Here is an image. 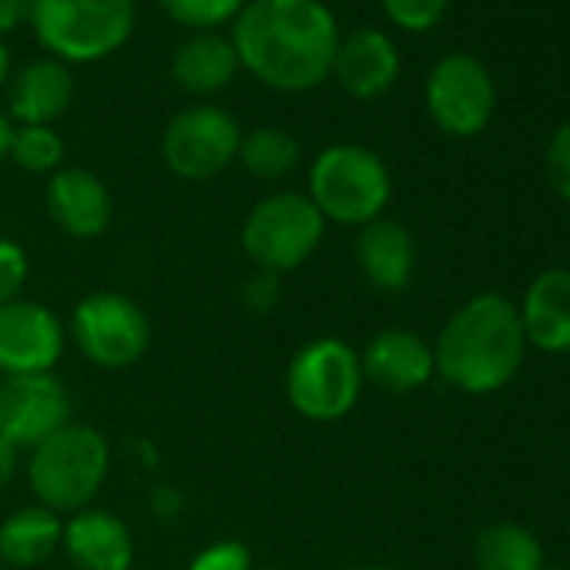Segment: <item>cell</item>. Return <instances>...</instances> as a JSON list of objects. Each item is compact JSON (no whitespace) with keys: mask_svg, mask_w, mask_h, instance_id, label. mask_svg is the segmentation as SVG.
<instances>
[{"mask_svg":"<svg viewBox=\"0 0 570 570\" xmlns=\"http://www.w3.org/2000/svg\"><path fill=\"white\" fill-rule=\"evenodd\" d=\"M228 41L255 81L299 95L333 75L340 24L323 0H248Z\"/></svg>","mask_w":570,"mask_h":570,"instance_id":"cell-1","label":"cell"},{"mask_svg":"<svg viewBox=\"0 0 570 570\" xmlns=\"http://www.w3.org/2000/svg\"><path fill=\"white\" fill-rule=\"evenodd\" d=\"M523 353L527 340L517 306L497 293H483L446 320L433 346V363L453 390L487 396L517 376Z\"/></svg>","mask_w":570,"mask_h":570,"instance_id":"cell-2","label":"cell"},{"mask_svg":"<svg viewBox=\"0 0 570 570\" xmlns=\"http://www.w3.org/2000/svg\"><path fill=\"white\" fill-rule=\"evenodd\" d=\"M28 453V483L38 503L58 517L91 507L111 473V446L105 433L75 420Z\"/></svg>","mask_w":570,"mask_h":570,"instance_id":"cell-3","label":"cell"},{"mask_svg":"<svg viewBox=\"0 0 570 570\" xmlns=\"http://www.w3.org/2000/svg\"><path fill=\"white\" fill-rule=\"evenodd\" d=\"M28 21L61 65H95L135 31V0H28Z\"/></svg>","mask_w":570,"mask_h":570,"instance_id":"cell-4","label":"cell"},{"mask_svg":"<svg viewBox=\"0 0 570 570\" xmlns=\"http://www.w3.org/2000/svg\"><path fill=\"white\" fill-rule=\"evenodd\" d=\"M309 202L326 222L363 228L383 218L393 178L383 158L363 145H330L309 165Z\"/></svg>","mask_w":570,"mask_h":570,"instance_id":"cell-5","label":"cell"},{"mask_svg":"<svg viewBox=\"0 0 570 570\" xmlns=\"http://www.w3.org/2000/svg\"><path fill=\"white\" fill-rule=\"evenodd\" d=\"M366 376L360 350L340 336H320L299 346L285 366V400L309 423L350 416L363 396Z\"/></svg>","mask_w":570,"mask_h":570,"instance_id":"cell-6","label":"cell"},{"mask_svg":"<svg viewBox=\"0 0 570 570\" xmlns=\"http://www.w3.org/2000/svg\"><path fill=\"white\" fill-rule=\"evenodd\" d=\"M242 252L258 272L285 275L303 268L326 238V218L303 191H272L242 222Z\"/></svg>","mask_w":570,"mask_h":570,"instance_id":"cell-7","label":"cell"},{"mask_svg":"<svg viewBox=\"0 0 570 570\" xmlns=\"http://www.w3.org/2000/svg\"><path fill=\"white\" fill-rule=\"evenodd\" d=\"M68 333L81 356L98 370H131L151 346V323L145 309L115 289L88 293L75 306Z\"/></svg>","mask_w":570,"mask_h":570,"instance_id":"cell-8","label":"cell"},{"mask_svg":"<svg viewBox=\"0 0 570 570\" xmlns=\"http://www.w3.org/2000/svg\"><path fill=\"white\" fill-rule=\"evenodd\" d=\"M242 145L238 121L218 105H191L178 111L161 135V158L185 181H208L235 165Z\"/></svg>","mask_w":570,"mask_h":570,"instance_id":"cell-9","label":"cell"},{"mask_svg":"<svg viewBox=\"0 0 570 570\" xmlns=\"http://www.w3.org/2000/svg\"><path fill=\"white\" fill-rule=\"evenodd\" d=\"M426 108L440 131L453 138L480 135L497 108V88L487 65L473 55H450L436 61L426 78Z\"/></svg>","mask_w":570,"mask_h":570,"instance_id":"cell-10","label":"cell"},{"mask_svg":"<svg viewBox=\"0 0 570 570\" xmlns=\"http://www.w3.org/2000/svg\"><path fill=\"white\" fill-rule=\"evenodd\" d=\"M71 410V393L55 373L0 380V440L14 443L21 453L68 426Z\"/></svg>","mask_w":570,"mask_h":570,"instance_id":"cell-11","label":"cell"},{"mask_svg":"<svg viewBox=\"0 0 570 570\" xmlns=\"http://www.w3.org/2000/svg\"><path fill=\"white\" fill-rule=\"evenodd\" d=\"M65 346L68 326L45 303L21 296L0 306V373L4 376L55 373Z\"/></svg>","mask_w":570,"mask_h":570,"instance_id":"cell-12","label":"cell"},{"mask_svg":"<svg viewBox=\"0 0 570 570\" xmlns=\"http://www.w3.org/2000/svg\"><path fill=\"white\" fill-rule=\"evenodd\" d=\"M51 222L71 238H98L108 232L115 202L108 185L88 168H58L45 188Z\"/></svg>","mask_w":570,"mask_h":570,"instance_id":"cell-13","label":"cell"},{"mask_svg":"<svg viewBox=\"0 0 570 570\" xmlns=\"http://www.w3.org/2000/svg\"><path fill=\"white\" fill-rule=\"evenodd\" d=\"M360 363H363L366 383L396 396L423 390L436 373L433 346L423 336L400 330V326L380 330L360 353Z\"/></svg>","mask_w":570,"mask_h":570,"instance_id":"cell-14","label":"cell"},{"mask_svg":"<svg viewBox=\"0 0 570 570\" xmlns=\"http://www.w3.org/2000/svg\"><path fill=\"white\" fill-rule=\"evenodd\" d=\"M61 550L78 570H131L135 563L128 523L101 507H85L65 520Z\"/></svg>","mask_w":570,"mask_h":570,"instance_id":"cell-15","label":"cell"},{"mask_svg":"<svg viewBox=\"0 0 570 570\" xmlns=\"http://www.w3.org/2000/svg\"><path fill=\"white\" fill-rule=\"evenodd\" d=\"M333 75L340 88L360 101H373L393 88L400 78V51L396 45L373 28H360L346 38H340Z\"/></svg>","mask_w":570,"mask_h":570,"instance_id":"cell-16","label":"cell"},{"mask_svg":"<svg viewBox=\"0 0 570 570\" xmlns=\"http://www.w3.org/2000/svg\"><path fill=\"white\" fill-rule=\"evenodd\" d=\"M356 268L376 293H403L416 272V242L406 225L393 218H376L360 228Z\"/></svg>","mask_w":570,"mask_h":570,"instance_id":"cell-17","label":"cell"},{"mask_svg":"<svg viewBox=\"0 0 570 570\" xmlns=\"http://www.w3.org/2000/svg\"><path fill=\"white\" fill-rule=\"evenodd\" d=\"M520 313V330L527 346L540 353L570 350V272L547 268L530 285Z\"/></svg>","mask_w":570,"mask_h":570,"instance_id":"cell-18","label":"cell"},{"mask_svg":"<svg viewBox=\"0 0 570 570\" xmlns=\"http://www.w3.org/2000/svg\"><path fill=\"white\" fill-rule=\"evenodd\" d=\"M75 98V78L68 65L55 58H41L24 65L11 88H8V108L18 125H55Z\"/></svg>","mask_w":570,"mask_h":570,"instance_id":"cell-19","label":"cell"},{"mask_svg":"<svg viewBox=\"0 0 570 570\" xmlns=\"http://www.w3.org/2000/svg\"><path fill=\"white\" fill-rule=\"evenodd\" d=\"M61 530L65 520L41 503L14 510L0 520V563L11 570L45 567L61 550Z\"/></svg>","mask_w":570,"mask_h":570,"instance_id":"cell-20","label":"cell"},{"mask_svg":"<svg viewBox=\"0 0 570 570\" xmlns=\"http://www.w3.org/2000/svg\"><path fill=\"white\" fill-rule=\"evenodd\" d=\"M238 75V55L228 38L205 31L188 38L171 58V78L185 95L212 98L225 91Z\"/></svg>","mask_w":570,"mask_h":570,"instance_id":"cell-21","label":"cell"},{"mask_svg":"<svg viewBox=\"0 0 570 570\" xmlns=\"http://www.w3.org/2000/svg\"><path fill=\"white\" fill-rule=\"evenodd\" d=\"M473 560L480 570H540L543 547L533 530L520 523H490L473 540Z\"/></svg>","mask_w":570,"mask_h":570,"instance_id":"cell-22","label":"cell"},{"mask_svg":"<svg viewBox=\"0 0 570 570\" xmlns=\"http://www.w3.org/2000/svg\"><path fill=\"white\" fill-rule=\"evenodd\" d=\"M299 158H303V148L289 131L252 128L248 135H242L235 161L262 181H278V178L293 175L299 168Z\"/></svg>","mask_w":570,"mask_h":570,"instance_id":"cell-23","label":"cell"},{"mask_svg":"<svg viewBox=\"0 0 570 570\" xmlns=\"http://www.w3.org/2000/svg\"><path fill=\"white\" fill-rule=\"evenodd\" d=\"M21 171L28 175H55L65 168V138L51 125H21L14 128L11 138V155H8Z\"/></svg>","mask_w":570,"mask_h":570,"instance_id":"cell-24","label":"cell"},{"mask_svg":"<svg viewBox=\"0 0 570 570\" xmlns=\"http://www.w3.org/2000/svg\"><path fill=\"white\" fill-rule=\"evenodd\" d=\"M161 11L181 24V28H195V31H215L228 21L238 18V11L245 8V0H158Z\"/></svg>","mask_w":570,"mask_h":570,"instance_id":"cell-25","label":"cell"},{"mask_svg":"<svg viewBox=\"0 0 570 570\" xmlns=\"http://www.w3.org/2000/svg\"><path fill=\"white\" fill-rule=\"evenodd\" d=\"M380 4L396 28L420 35V31H430L443 21L450 0H380Z\"/></svg>","mask_w":570,"mask_h":570,"instance_id":"cell-26","label":"cell"},{"mask_svg":"<svg viewBox=\"0 0 570 570\" xmlns=\"http://www.w3.org/2000/svg\"><path fill=\"white\" fill-rule=\"evenodd\" d=\"M28 278H31V258L24 245L0 235V306L21 299Z\"/></svg>","mask_w":570,"mask_h":570,"instance_id":"cell-27","label":"cell"},{"mask_svg":"<svg viewBox=\"0 0 570 570\" xmlns=\"http://www.w3.org/2000/svg\"><path fill=\"white\" fill-rule=\"evenodd\" d=\"M188 570H255V563H252V550L242 540L225 537V540L202 547L188 560Z\"/></svg>","mask_w":570,"mask_h":570,"instance_id":"cell-28","label":"cell"},{"mask_svg":"<svg viewBox=\"0 0 570 570\" xmlns=\"http://www.w3.org/2000/svg\"><path fill=\"white\" fill-rule=\"evenodd\" d=\"M238 303H242V309H248L255 316L275 313L278 303H282V275H272V272H258L255 268L238 285Z\"/></svg>","mask_w":570,"mask_h":570,"instance_id":"cell-29","label":"cell"},{"mask_svg":"<svg viewBox=\"0 0 570 570\" xmlns=\"http://www.w3.org/2000/svg\"><path fill=\"white\" fill-rule=\"evenodd\" d=\"M543 168H547V181L550 188L570 202V121L560 125L547 145V155H543Z\"/></svg>","mask_w":570,"mask_h":570,"instance_id":"cell-30","label":"cell"},{"mask_svg":"<svg viewBox=\"0 0 570 570\" xmlns=\"http://www.w3.org/2000/svg\"><path fill=\"white\" fill-rule=\"evenodd\" d=\"M148 507L158 520H175L185 510V493L171 483H158L148 497Z\"/></svg>","mask_w":570,"mask_h":570,"instance_id":"cell-31","label":"cell"},{"mask_svg":"<svg viewBox=\"0 0 570 570\" xmlns=\"http://www.w3.org/2000/svg\"><path fill=\"white\" fill-rule=\"evenodd\" d=\"M28 21V0H0V38Z\"/></svg>","mask_w":570,"mask_h":570,"instance_id":"cell-32","label":"cell"},{"mask_svg":"<svg viewBox=\"0 0 570 570\" xmlns=\"http://www.w3.org/2000/svg\"><path fill=\"white\" fill-rule=\"evenodd\" d=\"M18 466H21V450L8 440H0V490L11 487V480L18 476Z\"/></svg>","mask_w":570,"mask_h":570,"instance_id":"cell-33","label":"cell"},{"mask_svg":"<svg viewBox=\"0 0 570 570\" xmlns=\"http://www.w3.org/2000/svg\"><path fill=\"white\" fill-rule=\"evenodd\" d=\"M11 138H14V125H11V118H4V111H0V161L11 155Z\"/></svg>","mask_w":570,"mask_h":570,"instance_id":"cell-34","label":"cell"},{"mask_svg":"<svg viewBox=\"0 0 570 570\" xmlns=\"http://www.w3.org/2000/svg\"><path fill=\"white\" fill-rule=\"evenodd\" d=\"M8 78H11V51L4 48V41H0V88L8 85Z\"/></svg>","mask_w":570,"mask_h":570,"instance_id":"cell-35","label":"cell"},{"mask_svg":"<svg viewBox=\"0 0 570 570\" xmlns=\"http://www.w3.org/2000/svg\"><path fill=\"white\" fill-rule=\"evenodd\" d=\"M138 450L145 453V466H148V470H155V466H158V450H155V443L141 440V443H138Z\"/></svg>","mask_w":570,"mask_h":570,"instance_id":"cell-36","label":"cell"},{"mask_svg":"<svg viewBox=\"0 0 570 570\" xmlns=\"http://www.w3.org/2000/svg\"><path fill=\"white\" fill-rule=\"evenodd\" d=\"M350 570H396V567H386V563H363V567H350Z\"/></svg>","mask_w":570,"mask_h":570,"instance_id":"cell-37","label":"cell"},{"mask_svg":"<svg viewBox=\"0 0 570 570\" xmlns=\"http://www.w3.org/2000/svg\"><path fill=\"white\" fill-rule=\"evenodd\" d=\"M540 570H570V567H563V563H543Z\"/></svg>","mask_w":570,"mask_h":570,"instance_id":"cell-38","label":"cell"},{"mask_svg":"<svg viewBox=\"0 0 570 570\" xmlns=\"http://www.w3.org/2000/svg\"><path fill=\"white\" fill-rule=\"evenodd\" d=\"M255 570H285V567H255Z\"/></svg>","mask_w":570,"mask_h":570,"instance_id":"cell-39","label":"cell"}]
</instances>
